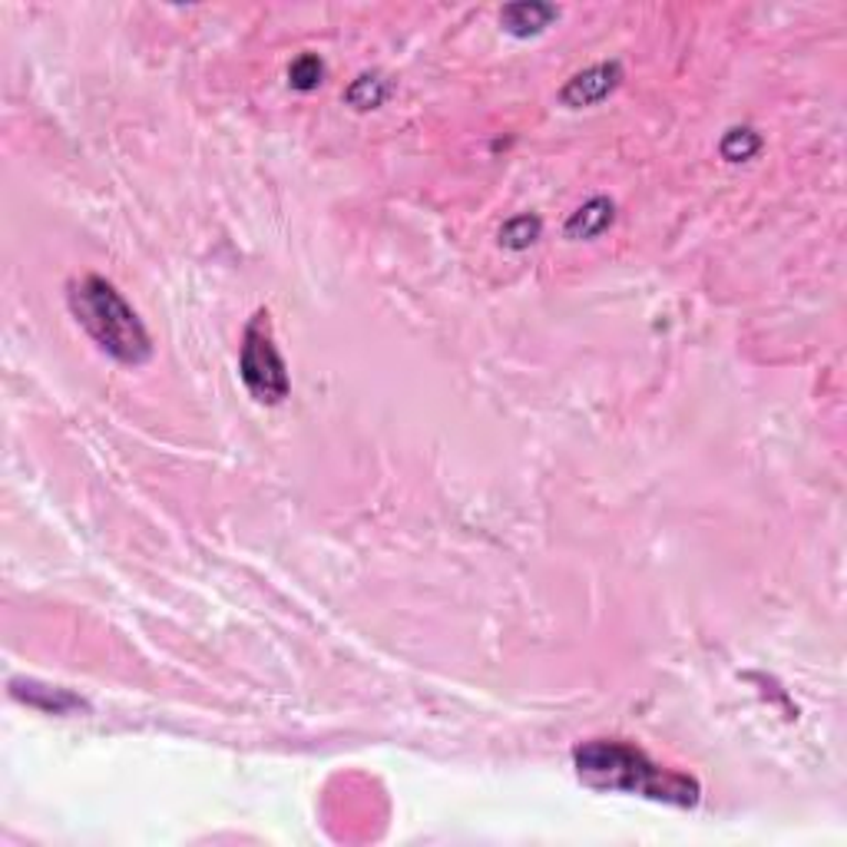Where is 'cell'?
<instances>
[{"mask_svg":"<svg viewBox=\"0 0 847 847\" xmlns=\"http://www.w3.org/2000/svg\"><path fill=\"white\" fill-rule=\"evenodd\" d=\"M573 765L583 785L596 792H626V795H643L653 802L692 808L699 805V782L673 772L659 762H653L643 749L629 742H610V739H593L583 742L573 752Z\"/></svg>","mask_w":847,"mask_h":847,"instance_id":"6da1fadb","label":"cell"},{"mask_svg":"<svg viewBox=\"0 0 847 847\" xmlns=\"http://www.w3.org/2000/svg\"><path fill=\"white\" fill-rule=\"evenodd\" d=\"M70 311L86 328V335L119 364H142L152 354V341L133 305L116 292L113 282L86 275L70 285Z\"/></svg>","mask_w":847,"mask_h":847,"instance_id":"7a4b0ae2","label":"cell"},{"mask_svg":"<svg viewBox=\"0 0 847 847\" xmlns=\"http://www.w3.org/2000/svg\"><path fill=\"white\" fill-rule=\"evenodd\" d=\"M239 374L248 388V394L258 404H282L292 391L285 358L272 338L268 311H255L242 335V354H239Z\"/></svg>","mask_w":847,"mask_h":847,"instance_id":"3957f363","label":"cell"},{"mask_svg":"<svg viewBox=\"0 0 847 847\" xmlns=\"http://www.w3.org/2000/svg\"><path fill=\"white\" fill-rule=\"evenodd\" d=\"M623 83V66L620 60H610V63H596L576 76H570V83L560 89V99L570 106V109H583V106H596L603 103L616 86Z\"/></svg>","mask_w":847,"mask_h":847,"instance_id":"277c9868","label":"cell"},{"mask_svg":"<svg viewBox=\"0 0 847 847\" xmlns=\"http://www.w3.org/2000/svg\"><path fill=\"white\" fill-rule=\"evenodd\" d=\"M557 17H560V7L540 3V0H520V3H507L500 10V23L514 36H533V33L547 30Z\"/></svg>","mask_w":847,"mask_h":847,"instance_id":"5b68a950","label":"cell"},{"mask_svg":"<svg viewBox=\"0 0 847 847\" xmlns=\"http://www.w3.org/2000/svg\"><path fill=\"white\" fill-rule=\"evenodd\" d=\"M616 219V205L603 195L583 202L570 219H567V239H596L603 235Z\"/></svg>","mask_w":847,"mask_h":847,"instance_id":"8992f818","label":"cell"},{"mask_svg":"<svg viewBox=\"0 0 847 847\" xmlns=\"http://www.w3.org/2000/svg\"><path fill=\"white\" fill-rule=\"evenodd\" d=\"M10 692H13L17 699H23V702L36 706V709L53 712V716L73 712V709H86L83 699H76L73 692H66V689H50V686H40V682H20V679H13V682H10Z\"/></svg>","mask_w":847,"mask_h":847,"instance_id":"52a82bcc","label":"cell"},{"mask_svg":"<svg viewBox=\"0 0 847 847\" xmlns=\"http://www.w3.org/2000/svg\"><path fill=\"white\" fill-rule=\"evenodd\" d=\"M391 96V83L381 73H361L358 80H351V86L345 89V99L354 109H374Z\"/></svg>","mask_w":847,"mask_h":847,"instance_id":"ba28073f","label":"cell"},{"mask_svg":"<svg viewBox=\"0 0 847 847\" xmlns=\"http://www.w3.org/2000/svg\"><path fill=\"white\" fill-rule=\"evenodd\" d=\"M719 149H722V156H726L729 162H745V159L759 156V149H762V136H759L752 126H732V129L722 136Z\"/></svg>","mask_w":847,"mask_h":847,"instance_id":"9c48e42d","label":"cell"},{"mask_svg":"<svg viewBox=\"0 0 847 847\" xmlns=\"http://www.w3.org/2000/svg\"><path fill=\"white\" fill-rule=\"evenodd\" d=\"M540 232H543V222L537 219V215H514L504 229H500V245H507V248H514V252H520V248H530L537 239H540Z\"/></svg>","mask_w":847,"mask_h":847,"instance_id":"30bf717a","label":"cell"},{"mask_svg":"<svg viewBox=\"0 0 847 847\" xmlns=\"http://www.w3.org/2000/svg\"><path fill=\"white\" fill-rule=\"evenodd\" d=\"M321 80H325V63H321L318 53H301V56L292 60V66H288V86L308 93V89L321 86Z\"/></svg>","mask_w":847,"mask_h":847,"instance_id":"8fae6325","label":"cell"}]
</instances>
